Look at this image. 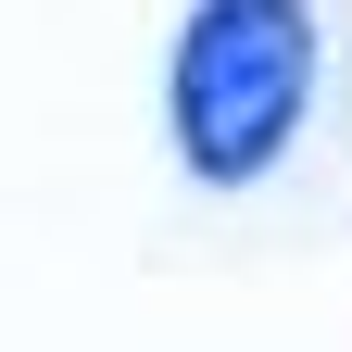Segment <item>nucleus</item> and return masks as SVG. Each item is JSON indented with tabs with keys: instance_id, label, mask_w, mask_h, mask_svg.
<instances>
[{
	"instance_id": "f257e3e1",
	"label": "nucleus",
	"mask_w": 352,
	"mask_h": 352,
	"mask_svg": "<svg viewBox=\"0 0 352 352\" xmlns=\"http://www.w3.org/2000/svg\"><path fill=\"white\" fill-rule=\"evenodd\" d=\"M302 88H315V25H302V0H201L189 63H176L189 164L201 176L277 164V139L302 126Z\"/></svg>"
}]
</instances>
